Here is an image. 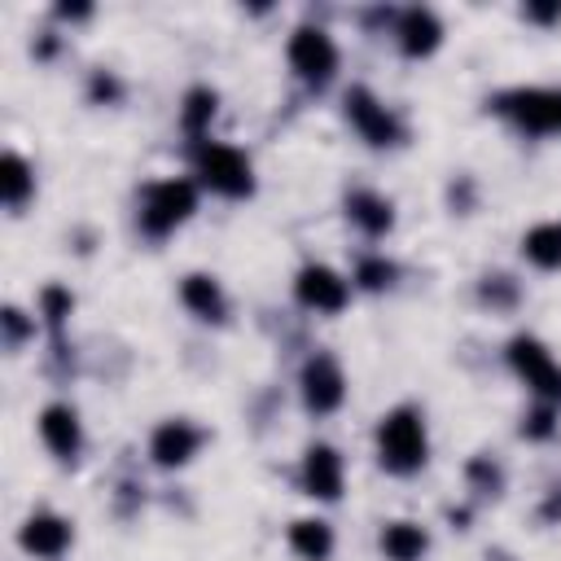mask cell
<instances>
[{"instance_id": "1", "label": "cell", "mask_w": 561, "mask_h": 561, "mask_svg": "<svg viewBox=\"0 0 561 561\" xmlns=\"http://www.w3.org/2000/svg\"><path fill=\"white\" fill-rule=\"evenodd\" d=\"M430 456V438H425V416L412 403H399L381 416L377 425V460L390 473H416Z\"/></svg>"}, {"instance_id": "2", "label": "cell", "mask_w": 561, "mask_h": 561, "mask_svg": "<svg viewBox=\"0 0 561 561\" xmlns=\"http://www.w3.org/2000/svg\"><path fill=\"white\" fill-rule=\"evenodd\" d=\"M197 210V188H193V180H158V184H149L145 188V197H140V232L145 237H167V232H175L188 215Z\"/></svg>"}, {"instance_id": "3", "label": "cell", "mask_w": 561, "mask_h": 561, "mask_svg": "<svg viewBox=\"0 0 561 561\" xmlns=\"http://www.w3.org/2000/svg\"><path fill=\"white\" fill-rule=\"evenodd\" d=\"M193 167L202 175V184L219 197H250L254 193V171H250V158L232 145H219V140H202L197 153H193Z\"/></svg>"}, {"instance_id": "4", "label": "cell", "mask_w": 561, "mask_h": 561, "mask_svg": "<svg viewBox=\"0 0 561 561\" xmlns=\"http://www.w3.org/2000/svg\"><path fill=\"white\" fill-rule=\"evenodd\" d=\"M491 110L513 118L530 136L561 131V92L557 88H513V92H500L491 101Z\"/></svg>"}, {"instance_id": "5", "label": "cell", "mask_w": 561, "mask_h": 561, "mask_svg": "<svg viewBox=\"0 0 561 561\" xmlns=\"http://www.w3.org/2000/svg\"><path fill=\"white\" fill-rule=\"evenodd\" d=\"M508 364H513V373L535 390L539 403L561 408V364L548 355V346H543L539 337L517 333V337L508 342Z\"/></svg>"}, {"instance_id": "6", "label": "cell", "mask_w": 561, "mask_h": 561, "mask_svg": "<svg viewBox=\"0 0 561 561\" xmlns=\"http://www.w3.org/2000/svg\"><path fill=\"white\" fill-rule=\"evenodd\" d=\"M285 57H289L294 75L307 79V83H316V88H324V83L333 79V70H337V44H333L329 31H320V26H298V31L289 35Z\"/></svg>"}, {"instance_id": "7", "label": "cell", "mask_w": 561, "mask_h": 561, "mask_svg": "<svg viewBox=\"0 0 561 561\" xmlns=\"http://www.w3.org/2000/svg\"><path fill=\"white\" fill-rule=\"evenodd\" d=\"M298 386H302V403H307V412H316V416L337 412V408H342V399H346L342 364H337L329 351H316V355L302 364Z\"/></svg>"}, {"instance_id": "8", "label": "cell", "mask_w": 561, "mask_h": 561, "mask_svg": "<svg viewBox=\"0 0 561 561\" xmlns=\"http://www.w3.org/2000/svg\"><path fill=\"white\" fill-rule=\"evenodd\" d=\"M346 118H351V127H355L368 145H377V149L403 140V123H399L394 110H386L368 88H351V92H346Z\"/></svg>"}, {"instance_id": "9", "label": "cell", "mask_w": 561, "mask_h": 561, "mask_svg": "<svg viewBox=\"0 0 561 561\" xmlns=\"http://www.w3.org/2000/svg\"><path fill=\"white\" fill-rule=\"evenodd\" d=\"M294 298L307 307V311H342L346 298H351V285L329 267V263H302L298 276H294Z\"/></svg>"}, {"instance_id": "10", "label": "cell", "mask_w": 561, "mask_h": 561, "mask_svg": "<svg viewBox=\"0 0 561 561\" xmlns=\"http://www.w3.org/2000/svg\"><path fill=\"white\" fill-rule=\"evenodd\" d=\"M202 443H206V434H202L193 421L171 416V421H162V425L149 434V456H153L162 469H180V465H188V460L197 456Z\"/></svg>"}, {"instance_id": "11", "label": "cell", "mask_w": 561, "mask_h": 561, "mask_svg": "<svg viewBox=\"0 0 561 561\" xmlns=\"http://www.w3.org/2000/svg\"><path fill=\"white\" fill-rule=\"evenodd\" d=\"M298 482H302V491L316 495V500H337V495H342V456H337V447L311 443V447L302 451Z\"/></svg>"}, {"instance_id": "12", "label": "cell", "mask_w": 561, "mask_h": 561, "mask_svg": "<svg viewBox=\"0 0 561 561\" xmlns=\"http://www.w3.org/2000/svg\"><path fill=\"white\" fill-rule=\"evenodd\" d=\"M39 438L57 460H75L83 447V430H79V412L70 403H48L39 412Z\"/></svg>"}, {"instance_id": "13", "label": "cell", "mask_w": 561, "mask_h": 561, "mask_svg": "<svg viewBox=\"0 0 561 561\" xmlns=\"http://www.w3.org/2000/svg\"><path fill=\"white\" fill-rule=\"evenodd\" d=\"M18 539H22V548H26L31 557L57 561V557L70 548V522H66V517H57V513H31Z\"/></svg>"}, {"instance_id": "14", "label": "cell", "mask_w": 561, "mask_h": 561, "mask_svg": "<svg viewBox=\"0 0 561 561\" xmlns=\"http://www.w3.org/2000/svg\"><path fill=\"white\" fill-rule=\"evenodd\" d=\"M394 35H399V48H403L408 57H430V53L443 44V26H438V18H434L430 9H421V4H412V9L399 13Z\"/></svg>"}, {"instance_id": "15", "label": "cell", "mask_w": 561, "mask_h": 561, "mask_svg": "<svg viewBox=\"0 0 561 561\" xmlns=\"http://www.w3.org/2000/svg\"><path fill=\"white\" fill-rule=\"evenodd\" d=\"M180 302H184L197 320H210V324H224V316H228V298H224L219 280L206 276V272H188V276L180 280Z\"/></svg>"}, {"instance_id": "16", "label": "cell", "mask_w": 561, "mask_h": 561, "mask_svg": "<svg viewBox=\"0 0 561 561\" xmlns=\"http://www.w3.org/2000/svg\"><path fill=\"white\" fill-rule=\"evenodd\" d=\"M346 215H351V224H355L359 232H368V237H381V232H390V224H394L390 197H381V193H373V188L346 193Z\"/></svg>"}, {"instance_id": "17", "label": "cell", "mask_w": 561, "mask_h": 561, "mask_svg": "<svg viewBox=\"0 0 561 561\" xmlns=\"http://www.w3.org/2000/svg\"><path fill=\"white\" fill-rule=\"evenodd\" d=\"M522 254H526L535 267L557 272V267H561V219L535 224V228L522 237Z\"/></svg>"}, {"instance_id": "18", "label": "cell", "mask_w": 561, "mask_h": 561, "mask_svg": "<svg viewBox=\"0 0 561 561\" xmlns=\"http://www.w3.org/2000/svg\"><path fill=\"white\" fill-rule=\"evenodd\" d=\"M289 548H294L302 561H324V557L333 552V530H329V522H320V517H298V522L289 526Z\"/></svg>"}, {"instance_id": "19", "label": "cell", "mask_w": 561, "mask_h": 561, "mask_svg": "<svg viewBox=\"0 0 561 561\" xmlns=\"http://www.w3.org/2000/svg\"><path fill=\"white\" fill-rule=\"evenodd\" d=\"M425 548H430V535H425L416 522H390V526L381 530V552H386L390 561H421Z\"/></svg>"}, {"instance_id": "20", "label": "cell", "mask_w": 561, "mask_h": 561, "mask_svg": "<svg viewBox=\"0 0 561 561\" xmlns=\"http://www.w3.org/2000/svg\"><path fill=\"white\" fill-rule=\"evenodd\" d=\"M31 193H35V175H31L26 158L9 149V153H4V162H0V197H4V206H9V210H18Z\"/></svg>"}, {"instance_id": "21", "label": "cell", "mask_w": 561, "mask_h": 561, "mask_svg": "<svg viewBox=\"0 0 561 561\" xmlns=\"http://www.w3.org/2000/svg\"><path fill=\"white\" fill-rule=\"evenodd\" d=\"M215 110H219V92H215V88H206V83L188 88V92H184V105H180L184 131H188V136H202V131L215 123Z\"/></svg>"}, {"instance_id": "22", "label": "cell", "mask_w": 561, "mask_h": 561, "mask_svg": "<svg viewBox=\"0 0 561 561\" xmlns=\"http://www.w3.org/2000/svg\"><path fill=\"white\" fill-rule=\"evenodd\" d=\"M394 276H399V267H394L390 259H381V254H368V259H359V263H355V285H359V289H368V294L390 289V285H394Z\"/></svg>"}, {"instance_id": "23", "label": "cell", "mask_w": 561, "mask_h": 561, "mask_svg": "<svg viewBox=\"0 0 561 561\" xmlns=\"http://www.w3.org/2000/svg\"><path fill=\"white\" fill-rule=\"evenodd\" d=\"M478 298H482L491 311H508V307H517V280H513V276H504V272H495V276H482V285H478Z\"/></svg>"}, {"instance_id": "24", "label": "cell", "mask_w": 561, "mask_h": 561, "mask_svg": "<svg viewBox=\"0 0 561 561\" xmlns=\"http://www.w3.org/2000/svg\"><path fill=\"white\" fill-rule=\"evenodd\" d=\"M465 478H469V486H473L478 495H500V486H504V469H500L491 456H473V460L465 465Z\"/></svg>"}, {"instance_id": "25", "label": "cell", "mask_w": 561, "mask_h": 561, "mask_svg": "<svg viewBox=\"0 0 561 561\" xmlns=\"http://www.w3.org/2000/svg\"><path fill=\"white\" fill-rule=\"evenodd\" d=\"M70 307H75L70 289H61V285H44V294H39V311H44V320H48L53 329H61V324H66Z\"/></svg>"}, {"instance_id": "26", "label": "cell", "mask_w": 561, "mask_h": 561, "mask_svg": "<svg viewBox=\"0 0 561 561\" xmlns=\"http://www.w3.org/2000/svg\"><path fill=\"white\" fill-rule=\"evenodd\" d=\"M522 434L535 438V443L552 438V434H557V408H552V403H535V408L522 416Z\"/></svg>"}, {"instance_id": "27", "label": "cell", "mask_w": 561, "mask_h": 561, "mask_svg": "<svg viewBox=\"0 0 561 561\" xmlns=\"http://www.w3.org/2000/svg\"><path fill=\"white\" fill-rule=\"evenodd\" d=\"M88 96H92L96 105H114V101H123V83H118L110 70H96L92 83H88Z\"/></svg>"}, {"instance_id": "28", "label": "cell", "mask_w": 561, "mask_h": 561, "mask_svg": "<svg viewBox=\"0 0 561 561\" xmlns=\"http://www.w3.org/2000/svg\"><path fill=\"white\" fill-rule=\"evenodd\" d=\"M0 324H4V346H9V351H18V346L31 337V320H26L18 307H4Z\"/></svg>"}, {"instance_id": "29", "label": "cell", "mask_w": 561, "mask_h": 561, "mask_svg": "<svg viewBox=\"0 0 561 561\" xmlns=\"http://www.w3.org/2000/svg\"><path fill=\"white\" fill-rule=\"evenodd\" d=\"M530 22H561V4H526L522 9Z\"/></svg>"}, {"instance_id": "30", "label": "cell", "mask_w": 561, "mask_h": 561, "mask_svg": "<svg viewBox=\"0 0 561 561\" xmlns=\"http://www.w3.org/2000/svg\"><path fill=\"white\" fill-rule=\"evenodd\" d=\"M539 517H543V522H561V486H552V495L543 500V508H539Z\"/></svg>"}, {"instance_id": "31", "label": "cell", "mask_w": 561, "mask_h": 561, "mask_svg": "<svg viewBox=\"0 0 561 561\" xmlns=\"http://www.w3.org/2000/svg\"><path fill=\"white\" fill-rule=\"evenodd\" d=\"M57 18H88V4H57Z\"/></svg>"}, {"instance_id": "32", "label": "cell", "mask_w": 561, "mask_h": 561, "mask_svg": "<svg viewBox=\"0 0 561 561\" xmlns=\"http://www.w3.org/2000/svg\"><path fill=\"white\" fill-rule=\"evenodd\" d=\"M486 561H513V557H508V552H491Z\"/></svg>"}]
</instances>
